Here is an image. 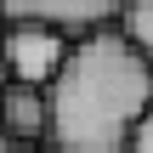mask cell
Returning a JSON list of instances; mask_svg holds the SVG:
<instances>
[{"label":"cell","mask_w":153,"mask_h":153,"mask_svg":"<svg viewBox=\"0 0 153 153\" xmlns=\"http://www.w3.org/2000/svg\"><path fill=\"white\" fill-rule=\"evenodd\" d=\"M51 102V148L57 153H125L136 119L153 108V57L125 34V23H102L74 34Z\"/></svg>","instance_id":"1"},{"label":"cell","mask_w":153,"mask_h":153,"mask_svg":"<svg viewBox=\"0 0 153 153\" xmlns=\"http://www.w3.org/2000/svg\"><path fill=\"white\" fill-rule=\"evenodd\" d=\"M0 45H6V68L11 79H28V85H51L74 34L57 28V23H34V17H17V23H0Z\"/></svg>","instance_id":"2"},{"label":"cell","mask_w":153,"mask_h":153,"mask_svg":"<svg viewBox=\"0 0 153 153\" xmlns=\"http://www.w3.org/2000/svg\"><path fill=\"white\" fill-rule=\"evenodd\" d=\"M119 11H125V0H0V23L34 17V23H57V28H68V34L119 23Z\"/></svg>","instance_id":"3"},{"label":"cell","mask_w":153,"mask_h":153,"mask_svg":"<svg viewBox=\"0 0 153 153\" xmlns=\"http://www.w3.org/2000/svg\"><path fill=\"white\" fill-rule=\"evenodd\" d=\"M0 119L17 142L40 148L51 136V102H45V85H28V79H6L0 91Z\"/></svg>","instance_id":"4"},{"label":"cell","mask_w":153,"mask_h":153,"mask_svg":"<svg viewBox=\"0 0 153 153\" xmlns=\"http://www.w3.org/2000/svg\"><path fill=\"white\" fill-rule=\"evenodd\" d=\"M119 23H125V34H131V40L153 57V0H125Z\"/></svg>","instance_id":"5"},{"label":"cell","mask_w":153,"mask_h":153,"mask_svg":"<svg viewBox=\"0 0 153 153\" xmlns=\"http://www.w3.org/2000/svg\"><path fill=\"white\" fill-rule=\"evenodd\" d=\"M125 153H153V108L136 119V131H131V142H125Z\"/></svg>","instance_id":"6"},{"label":"cell","mask_w":153,"mask_h":153,"mask_svg":"<svg viewBox=\"0 0 153 153\" xmlns=\"http://www.w3.org/2000/svg\"><path fill=\"white\" fill-rule=\"evenodd\" d=\"M0 153H28V142H17V136L6 131V119H0Z\"/></svg>","instance_id":"7"},{"label":"cell","mask_w":153,"mask_h":153,"mask_svg":"<svg viewBox=\"0 0 153 153\" xmlns=\"http://www.w3.org/2000/svg\"><path fill=\"white\" fill-rule=\"evenodd\" d=\"M6 79H11V68H6V45H0V91H6Z\"/></svg>","instance_id":"8"},{"label":"cell","mask_w":153,"mask_h":153,"mask_svg":"<svg viewBox=\"0 0 153 153\" xmlns=\"http://www.w3.org/2000/svg\"><path fill=\"white\" fill-rule=\"evenodd\" d=\"M28 153H57V148H51V142H45V148H28Z\"/></svg>","instance_id":"9"}]
</instances>
